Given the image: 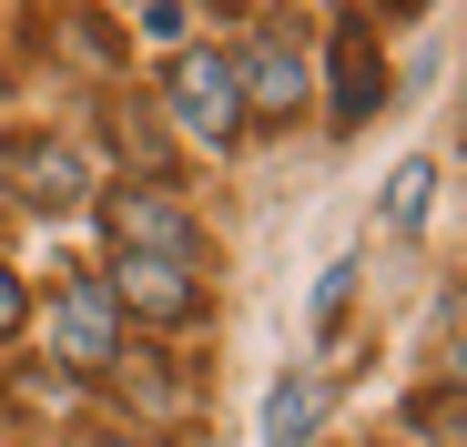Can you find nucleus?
I'll return each mask as SVG.
<instances>
[{"label":"nucleus","mask_w":467,"mask_h":447,"mask_svg":"<svg viewBox=\"0 0 467 447\" xmlns=\"http://www.w3.org/2000/svg\"><path fill=\"white\" fill-rule=\"evenodd\" d=\"M11 183H21V203L31 213H71V203H82L92 183H82V153H71V142H11Z\"/></svg>","instance_id":"423d86ee"},{"label":"nucleus","mask_w":467,"mask_h":447,"mask_svg":"<svg viewBox=\"0 0 467 447\" xmlns=\"http://www.w3.org/2000/svg\"><path fill=\"white\" fill-rule=\"evenodd\" d=\"M417 427L447 437V447H467V387H427V397H417Z\"/></svg>","instance_id":"9d476101"},{"label":"nucleus","mask_w":467,"mask_h":447,"mask_svg":"<svg viewBox=\"0 0 467 447\" xmlns=\"http://www.w3.org/2000/svg\"><path fill=\"white\" fill-rule=\"evenodd\" d=\"M427 203H437V163H427V153H407L397 173H386V234H417Z\"/></svg>","instance_id":"1a4fd4ad"},{"label":"nucleus","mask_w":467,"mask_h":447,"mask_svg":"<svg viewBox=\"0 0 467 447\" xmlns=\"http://www.w3.org/2000/svg\"><path fill=\"white\" fill-rule=\"evenodd\" d=\"M102 447H173V437H102Z\"/></svg>","instance_id":"4468645a"},{"label":"nucleus","mask_w":467,"mask_h":447,"mask_svg":"<svg viewBox=\"0 0 467 447\" xmlns=\"http://www.w3.org/2000/svg\"><path fill=\"white\" fill-rule=\"evenodd\" d=\"M102 224H112V244H122V255H173V265L203 255V224L183 213L173 183H122V193H102Z\"/></svg>","instance_id":"7ed1b4c3"},{"label":"nucleus","mask_w":467,"mask_h":447,"mask_svg":"<svg viewBox=\"0 0 467 447\" xmlns=\"http://www.w3.org/2000/svg\"><path fill=\"white\" fill-rule=\"evenodd\" d=\"M376 92H386L376 31H366V21H336V102H326V122H336V132H356V122L376 112Z\"/></svg>","instance_id":"0eeeda50"},{"label":"nucleus","mask_w":467,"mask_h":447,"mask_svg":"<svg viewBox=\"0 0 467 447\" xmlns=\"http://www.w3.org/2000/svg\"><path fill=\"white\" fill-rule=\"evenodd\" d=\"M234 61V92H244V122L265 112V122H285L295 102H305V51L285 41V31H254L244 51H223Z\"/></svg>","instance_id":"39448f33"},{"label":"nucleus","mask_w":467,"mask_h":447,"mask_svg":"<svg viewBox=\"0 0 467 447\" xmlns=\"http://www.w3.org/2000/svg\"><path fill=\"white\" fill-rule=\"evenodd\" d=\"M61 397H71V377H61V366H51V377H41V366L21 377V407H61Z\"/></svg>","instance_id":"ddd939ff"},{"label":"nucleus","mask_w":467,"mask_h":447,"mask_svg":"<svg viewBox=\"0 0 467 447\" xmlns=\"http://www.w3.org/2000/svg\"><path fill=\"white\" fill-rule=\"evenodd\" d=\"M457 142H467V132H457Z\"/></svg>","instance_id":"dca6fc26"},{"label":"nucleus","mask_w":467,"mask_h":447,"mask_svg":"<svg viewBox=\"0 0 467 447\" xmlns=\"http://www.w3.org/2000/svg\"><path fill=\"white\" fill-rule=\"evenodd\" d=\"M21 316H31V295H21V275H11V265H0V346L21 336Z\"/></svg>","instance_id":"f8f14e48"},{"label":"nucleus","mask_w":467,"mask_h":447,"mask_svg":"<svg viewBox=\"0 0 467 447\" xmlns=\"http://www.w3.org/2000/svg\"><path fill=\"white\" fill-rule=\"evenodd\" d=\"M102 285H112V306L142 316V326H193V316H203V275L173 265V255H122Z\"/></svg>","instance_id":"20e7f679"},{"label":"nucleus","mask_w":467,"mask_h":447,"mask_svg":"<svg viewBox=\"0 0 467 447\" xmlns=\"http://www.w3.org/2000/svg\"><path fill=\"white\" fill-rule=\"evenodd\" d=\"M51 356H61V377H112V356H122V306H112L102 275H82V285L51 295Z\"/></svg>","instance_id":"f03ea898"},{"label":"nucleus","mask_w":467,"mask_h":447,"mask_svg":"<svg viewBox=\"0 0 467 447\" xmlns=\"http://www.w3.org/2000/svg\"><path fill=\"white\" fill-rule=\"evenodd\" d=\"M346 295H356V265H326V285H316V326L346 316Z\"/></svg>","instance_id":"9b49d317"},{"label":"nucleus","mask_w":467,"mask_h":447,"mask_svg":"<svg viewBox=\"0 0 467 447\" xmlns=\"http://www.w3.org/2000/svg\"><path fill=\"white\" fill-rule=\"evenodd\" d=\"M376 447H407V437H376Z\"/></svg>","instance_id":"2eb2a0df"},{"label":"nucleus","mask_w":467,"mask_h":447,"mask_svg":"<svg viewBox=\"0 0 467 447\" xmlns=\"http://www.w3.org/2000/svg\"><path fill=\"white\" fill-rule=\"evenodd\" d=\"M163 112L203 142V153H234V142H244V92H234V61H223V51H173V61H163Z\"/></svg>","instance_id":"f257e3e1"},{"label":"nucleus","mask_w":467,"mask_h":447,"mask_svg":"<svg viewBox=\"0 0 467 447\" xmlns=\"http://www.w3.org/2000/svg\"><path fill=\"white\" fill-rule=\"evenodd\" d=\"M316 417H326V387H316V377H275V397H265V437H275V447H305Z\"/></svg>","instance_id":"6e6552de"}]
</instances>
